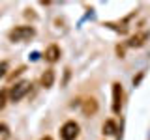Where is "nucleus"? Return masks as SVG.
Segmentation results:
<instances>
[{
  "instance_id": "obj_1",
  "label": "nucleus",
  "mask_w": 150,
  "mask_h": 140,
  "mask_svg": "<svg viewBox=\"0 0 150 140\" xmlns=\"http://www.w3.org/2000/svg\"><path fill=\"white\" fill-rule=\"evenodd\" d=\"M36 36V30H34V26H26V24H21V26H15V28H11L9 30V41H13V43H19V41H26V39H30V37H34Z\"/></svg>"
},
{
  "instance_id": "obj_2",
  "label": "nucleus",
  "mask_w": 150,
  "mask_h": 140,
  "mask_svg": "<svg viewBox=\"0 0 150 140\" xmlns=\"http://www.w3.org/2000/svg\"><path fill=\"white\" fill-rule=\"evenodd\" d=\"M30 86L32 84L28 82V80H19V82H15V86H11L9 88V92H8V99L9 101H21L23 97L28 93V90H30Z\"/></svg>"
},
{
  "instance_id": "obj_3",
  "label": "nucleus",
  "mask_w": 150,
  "mask_h": 140,
  "mask_svg": "<svg viewBox=\"0 0 150 140\" xmlns=\"http://www.w3.org/2000/svg\"><path fill=\"white\" fill-rule=\"evenodd\" d=\"M79 136V123L77 121H66L60 127V138L62 140H75Z\"/></svg>"
},
{
  "instance_id": "obj_4",
  "label": "nucleus",
  "mask_w": 150,
  "mask_h": 140,
  "mask_svg": "<svg viewBox=\"0 0 150 140\" xmlns=\"http://www.w3.org/2000/svg\"><path fill=\"white\" fill-rule=\"evenodd\" d=\"M122 99H124V90L120 82H112V112L120 114L122 110Z\"/></svg>"
},
{
  "instance_id": "obj_5",
  "label": "nucleus",
  "mask_w": 150,
  "mask_h": 140,
  "mask_svg": "<svg viewBox=\"0 0 150 140\" xmlns=\"http://www.w3.org/2000/svg\"><path fill=\"white\" fill-rule=\"evenodd\" d=\"M150 39V32H139V34H135V36H131L129 37V41L126 45L128 47H131V49H135V47H143L144 43H146V41Z\"/></svg>"
},
{
  "instance_id": "obj_6",
  "label": "nucleus",
  "mask_w": 150,
  "mask_h": 140,
  "mask_svg": "<svg viewBox=\"0 0 150 140\" xmlns=\"http://www.w3.org/2000/svg\"><path fill=\"white\" fill-rule=\"evenodd\" d=\"M43 58L47 60L49 64H54V62H58V58H60V47L58 45H49L45 49V54H43Z\"/></svg>"
},
{
  "instance_id": "obj_7",
  "label": "nucleus",
  "mask_w": 150,
  "mask_h": 140,
  "mask_svg": "<svg viewBox=\"0 0 150 140\" xmlns=\"http://www.w3.org/2000/svg\"><path fill=\"white\" fill-rule=\"evenodd\" d=\"M98 112V101L94 97H88V99L83 101V114L84 116H94Z\"/></svg>"
},
{
  "instance_id": "obj_8",
  "label": "nucleus",
  "mask_w": 150,
  "mask_h": 140,
  "mask_svg": "<svg viewBox=\"0 0 150 140\" xmlns=\"http://www.w3.org/2000/svg\"><path fill=\"white\" fill-rule=\"evenodd\" d=\"M40 84L43 88H51L54 84V71L53 69H45L43 75H41V78H40Z\"/></svg>"
},
{
  "instance_id": "obj_9",
  "label": "nucleus",
  "mask_w": 150,
  "mask_h": 140,
  "mask_svg": "<svg viewBox=\"0 0 150 140\" xmlns=\"http://www.w3.org/2000/svg\"><path fill=\"white\" fill-rule=\"evenodd\" d=\"M101 133L105 134V136H112V134H116V123L112 120H107L105 123H103V127H101Z\"/></svg>"
},
{
  "instance_id": "obj_10",
  "label": "nucleus",
  "mask_w": 150,
  "mask_h": 140,
  "mask_svg": "<svg viewBox=\"0 0 150 140\" xmlns=\"http://www.w3.org/2000/svg\"><path fill=\"white\" fill-rule=\"evenodd\" d=\"M9 127L6 123H0V140H9Z\"/></svg>"
},
{
  "instance_id": "obj_11",
  "label": "nucleus",
  "mask_w": 150,
  "mask_h": 140,
  "mask_svg": "<svg viewBox=\"0 0 150 140\" xmlns=\"http://www.w3.org/2000/svg\"><path fill=\"white\" fill-rule=\"evenodd\" d=\"M8 103V90H0V110H4Z\"/></svg>"
},
{
  "instance_id": "obj_12",
  "label": "nucleus",
  "mask_w": 150,
  "mask_h": 140,
  "mask_svg": "<svg viewBox=\"0 0 150 140\" xmlns=\"http://www.w3.org/2000/svg\"><path fill=\"white\" fill-rule=\"evenodd\" d=\"M6 69H8V62L0 64V77H6Z\"/></svg>"
},
{
  "instance_id": "obj_13",
  "label": "nucleus",
  "mask_w": 150,
  "mask_h": 140,
  "mask_svg": "<svg viewBox=\"0 0 150 140\" xmlns=\"http://www.w3.org/2000/svg\"><path fill=\"white\" fill-rule=\"evenodd\" d=\"M41 140H53V138H51V136H43V138H41Z\"/></svg>"
}]
</instances>
